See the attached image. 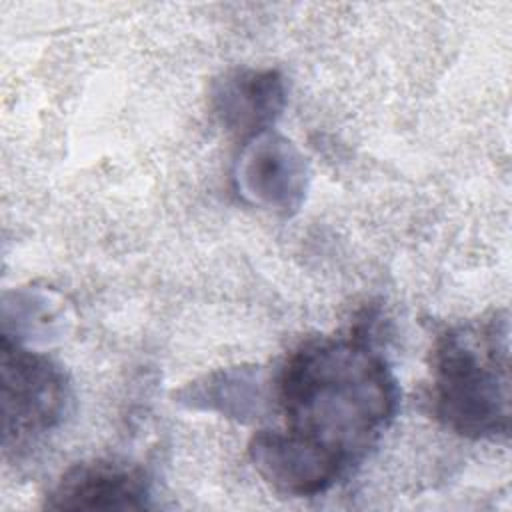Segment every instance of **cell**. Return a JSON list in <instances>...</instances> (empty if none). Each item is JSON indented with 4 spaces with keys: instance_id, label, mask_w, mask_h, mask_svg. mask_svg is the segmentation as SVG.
Segmentation results:
<instances>
[{
    "instance_id": "cell-1",
    "label": "cell",
    "mask_w": 512,
    "mask_h": 512,
    "mask_svg": "<svg viewBox=\"0 0 512 512\" xmlns=\"http://www.w3.org/2000/svg\"><path fill=\"white\" fill-rule=\"evenodd\" d=\"M276 396L282 430L346 472L376 444L398 410L396 378L358 330L302 342L278 374Z\"/></svg>"
},
{
    "instance_id": "cell-2",
    "label": "cell",
    "mask_w": 512,
    "mask_h": 512,
    "mask_svg": "<svg viewBox=\"0 0 512 512\" xmlns=\"http://www.w3.org/2000/svg\"><path fill=\"white\" fill-rule=\"evenodd\" d=\"M430 408L466 438L510 430V324L506 312L446 328L432 348Z\"/></svg>"
},
{
    "instance_id": "cell-3",
    "label": "cell",
    "mask_w": 512,
    "mask_h": 512,
    "mask_svg": "<svg viewBox=\"0 0 512 512\" xmlns=\"http://www.w3.org/2000/svg\"><path fill=\"white\" fill-rule=\"evenodd\" d=\"M2 444L22 448L52 430L64 410L68 384L60 366L2 334Z\"/></svg>"
},
{
    "instance_id": "cell-4",
    "label": "cell",
    "mask_w": 512,
    "mask_h": 512,
    "mask_svg": "<svg viewBox=\"0 0 512 512\" xmlns=\"http://www.w3.org/2000/svg\"><path fill=\"white\" fill-rule=\"evenodd\" d=\"M234 180L248 202L288 214L302 204L308 170L292 142L266 130L244 140Z\"/></svg>"
},
{
    "instance_id": "cell-5",
    "label": "cell",
    "mask_w": 512,
    "mask_h": 512,
    "mask_svg": "<svg viewBox=\"0 0 512 512\" xmlns=\"http://www.w3.org/2000/svg\"><path fill=\"white\" fill-rule=\"evenodd\" d=\"M248 456L262 480L286 496L322 494L346 474L330 456L286 430L256 432L248 444Z\"/></svg>"
},
{
    "instance_id": "cell-6",
    "label": "cell",
    "mask_w": 512,
    "mask_h": 512,
    "mask_svg": "<svg viewBox=\"0 0 512 512\" xmlns=\"http://www.w3.org/2000/svg\"><path fill=\"white\" fill-rule=\"evenodd\" d=\"M150 484L138 466L118 462H82L72 466L46 496L54 510H142Z\"/></svg>"
},
{
    "instance_id": "cell-7",
    "label": "cell",
    "mask_w": 512,
    "mask_h": 512,
    "mask_svg": "<svg viewBox=\"0 0 512 512\" xmlns=\"http://www.w3.org/2000/svg\"><path fill=\"white\" fill-rule=\"evenodd\" d=\"M212 112L232 134L248 140L270 130L286 104L284 78L278 70L234 68L212 84Z\"/></svg>"
}]
</instances>
